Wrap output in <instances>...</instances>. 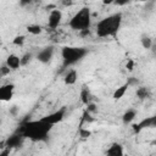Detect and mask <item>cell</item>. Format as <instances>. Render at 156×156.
I'll list each match as a JSON object with an SVG mask.
<instances>
[{
    "instance_id": "cb8c5ba5",
    "label": "cell",
    "mask_w": 156,
    "mask_h": 156,
    "mask_svg": "<svg viewBox=\"0 0 156 156\" xmlns=\"http://www.w3.org/2000/svg\"><path fill=\"white\" fill-rule=\"evenodd\" d=\"M18 107L17 106H11L10 108H9V113L11 115V116H17V113H18Z\"/></svg>"
},
{
    "instance_id": "d6986e66",
    "label": "cell",
    "mask_w": 156,
    "mask_h": 156,
    "mask_svg": "<svg viewBox=\"0 0 156 156\" xmlns=\"http://www.w3.org/2000/svg\"><path fill=\"white\" fill-rule=\"evenodd\" d=\"M32 58V54L30 52H26L23 56H21V66H26Z\"/></svg>"
},
{
    "instance_id": "30bf717a",
    "label": "cell",
    "mask_w": 156,
    "mask_h": 156,
    "mask_svg": "<svg viewBox=\"0 0 156 156\" xmlns=\"http://www.w3.org/2000/svg\"><path fill=\"white\" fill-rule=\"evenodd\" d=\"M106 156H124L123 145L119 143H112L106 150Z\"/></svg>"
},
{
    "instance_id": "7a4b0ae2",
    "label": "cell",
    "mask_w": 156,
    "mask_h": 156,
    "mask_svg": "<svg viewBox=\"0 0 156 156\" xmlns=\"http://www.w3.org/2000/svg\"><path fill=\"white\" fill-rule=\"evenodd\" d=\"M122 13L116 12L100 20L96 24V35L99 38L115 37L122 26Z\"/></svg>"
},
{
    "instance_id": "ba28073f",
    "label": "cell",
    "mask_w": 156,
    "mask_h": 156,
    "mask_svg": "<svg viewBox=\"0 0 156 156\" xmlns=\"http://www.w3.org/2000/svg\"><path fill=\"white\" fill-rule=\"evenodd\" d=\"M23 139H24V136H23L20 132H17V133L10 135V136L4 141L5 147H7V149H10V150H11V149H15V147H20V146L23 144Z\"/></svg>"
},
{
    "instance_id": "7c38bea8",
    "label": "cell",
    "mask_w": 156,
    "mask_h": 156,
    "mask_svg": "<svg viewBox=\"0 0 156 156\" xmlns=\"http://www.w3.org/2000/svg\"><path fill=\"white\" fill-rule=\"evenodd\" d=\"M77 78H78V73L76 69L72 68V69H68L63 76V82L66 85H73L77 82Z\"/></svg>"
},
{
    "instance_id": "277c9868",
    "label": "cell",
    "mask_w": 156,
    "mask_h": 156,
    "mask_svg": "<svg viewBox=\"0 0 156 156\" xmlns=\"http://www.w3.org/2000/svg\"><path fill=\"white\" fill-rule=\"evenodd\" d=\"M91 23V15H90V9L89 7H82L78 10V12L74 13V16L69 20L68 26L74 29V30H87L90 28Z\"/></svg>"
},
{
    "instance_id": "3957f363",
    "label": "cell",
    "mask_w": 156,
    "mask_h": 156,
    "mask_svg": "<svg viewBox=\"0 0 156 156\" xmlns=\"http://www.w3.org/2000/svg\"><path fill=\"white\" fill-rule=\"evenodd\" d=\"M88 54V49L80 46H63L61 50V56L63 61V67H69L79 62Z\"/></svg>"
},
{
    "instance_id": "9a60e30c",
    "label": "cell",
    "mask_w": 156,
    "mask_h": 156,
    "mask_svg": "<svg viewBox=\"0 0 156 156\" xmlns=\"http://www.w3.org/2000/svg\"><path fill=\"white\" fill-rule=\"evenodd\" d=\"M135 95H136L138 99L144 100V99H146V98L150 96V90H149V88H146V87H139V88L136 89V91H135Z\"/></svg>"
},
{
    "instance_id": "4fadbf2b",
    "label": "cell",
    "mask_w": 156,
    "mask_h": 156,
    "mask_svg": "<svg viewBox=\"0 0 156 156\" xmlns=\"http://www.w3.org/2000/svg\"><path fill=\"white\" fill-rule=\"evenodd\" d=\"M128 88H129V84H128V83H124V84H122L121 87H118V88L113 91L112 99H113V100H121V99L124 96V94L127 93Z\"/></svg>"
},
{
    "instance_id": "8992f818",
    "label": "cell",
    "mask_w": 156,
    "mask_h": 156,
    "mask_svg": "<svg viewBox=\"0 0 156 156\" xmlns=\"http://www.w3.org/2000/svg\"><path fill=\"white\" fill-rule=\"evenodd\" d=\"M62 21V11L58 9H54L50 11L48 17V27L50 29H56Z\"/></svg>"
},
{
    "instance_id": "e0dca14e",
    "label": "cell",
    "mask_w": 156,
    "mask_h": 156,
    "mask_svg": "<svg viewBox=\"0 0 156 156\" xmlns=\"http://www.w3.org/2000/svg\"><path fill=\"white\" fill-rule=\"evenodd\" d=\"M140 43H141V46H143L144 49H146V50L151 49V46H152V39H151L150 37H146V35L141 37Z\"/></svg>"
},
{
    "instance_id": "2e32d148",
    "label": "cell",
    "mask_w": 156,
    "mask_h": 156,
    "mask_svg": "<svg viewBox=\"0 0 156 156\" xmlns=\"http://www.w3.org/2000/svg\"><path fill=\"white\" fill-rule=\"evenodd\" d=\"M27 30L29 34H33V35H38L43 32V28L39 26V24H29L27 27Z\"/></svg>"
},
{
    "instance_id": "603a6c76",
    "label": "cell",
    "mask_w": 156,
    "mask_h": 156,
    "mask_svg": "<svg viewBox=\"0 0 156 156\" xmlns=\"http://www.w3.org/2000/svg\"><path fill=\"white\" fill-rule=\"evenodd\" d=\"M96 110H98V107H96V105H95V104L89 102V104L87 105V111H88V113H89V112H95Z\"/></svg>"
},
{
    "instance_id": "484cf974",
    "label": "cell",
    "mask_w": 156,
    "mask_h": 156,
    "mask_svg": "<svg viewBox=\"0 0 156 156\" xmlns=\"http://www.w3.org/2000/svg\"><path fill=\"white\" fill-rule=\"evenodd\" d=\"M150 118H151V126H150V128H156V115L151 116Z\"/></svg>"
},
{
    "instance_id": "83f0119b",
    "label": "cell",
    "mask_w": 156,
    "mask_h": 156,
    "mask_svg": "<svg viewBox=\"0 0 156 156\" xmlns=\"http://www.w3.org/2000/svg\"><path fill=\"white\" fill-rule=\"evenodd\" d=\"M151 145H156V139H155V140H152V141H151Z\"/></svg>"
},
{
    "instance_id": "9c48e42d",
    "label": "cell",
    "mask_w": 156,
    "mask_h": 156,
    "mask_svg": "<svg viewBox=\"0 0 156 156\" xmlns=\"http://www.w3.org/2000/svg\"><path fill=\"white\" fill-rule=\"evenodd\" d=\"M15 94V85L12 83L4 84L0 88V100L1 101H10Z\"/></svg>"
},
{
    "instance_id": "4316f807",
    "label": "cell",
    "mask_w": 156,
    "mask_h": 156,
    "mask_svg": "<svg viewBox=\"0 0 156 156\" xmlns=\"http://www.w3.org/2000/svg\"><path fill=\"white\" fill-rule=\"evenodd\" d=\"M116 4L117 5H126V4H128V1H116Z\"/></svg>"
},
{
    "instance_id": "ffe728a7",
    "label": "cell",
    "mask_w": 156,
    "mask_h": 156,
    "mask_svg": "<svg viewBox=\"0 0 156 156\" xmlns=\"http://www.w3.org/2000/svg\"><path fill=\"white\" fill-rule=\"evenodd\" d=\"M80 96H82V101H83V104H85V105H88L89 104V93H88V90H83L82 91V94H80Z\"/></svg>"
},
{
    "instance_id": "52a82bcc",
    "label": "cell",
    "mask_w": 156,
    "mask_h": 156,
    "mask_svg": "<svg viewBox=\"0 0 156 156\" xmlns=\"http://www.w3.org/2000/svg\"><path fill=\"white\" fill-rule=\"evenodd\" d=\"M54 54H55V48H54L52 45L46 46V48L41 49V50L38 52L37 60H38L39 62H41V63H49V62L52 60Z\"/></svg>"
},
{
    "instance_id": "5b68a950",
    "label": "cell",
    "mask_w": 156,
    "mask_h": 156,
    "mask_svg": "<svg viewBox=\"0 0 156 156\" xmlns=\"http://www.w3.org/2000/svg\"><path fill=\"white\" fill-rule=\"evenodd\" d=\"M65 115H66V108L62 107V108H60V110H56V111H54V112L46 115V116L43 117L41 119H43L45 123L50 124V126H55V124L60 123V122L65 118Z\"/></svg>"
},
{
    "instance_id": "5bb4252c",
    "label": "cell",
    "mask_w": 156,
    "mask_h": 156,
    "mask_svg": "<svg viewBox=\"0 0 156 156\" xmlns=\"http://www.w3.org/2000/svg\"><path fill=\"white\" fill-rule=\"evenodd\" d=\"M135 117H136V111L133 110V108H130V110H127V111L123 113L122 121H123L124 124H129V123H132V122L134 121Z\"/></svg>"
},
{
    "instance_id": "8fae6325",
    "label": "cell",
    "mask_w": 156,
    "mask_h": 156,
    "mask_svg": "<svg viewBox=\"0 0 156 156\" xmlns=\"http://www.w3.org/2000/svg\"><path fill=\"white\" fill-rule=\"evenodd\" d=\"M5 63L9 66L10 69H17V68H20V66H21V57L17 56V55H15V54H10V55L7 56Z\"/></svg>"
},
{
    "instance_id": "ac0fdd59",
    "label": "cell",
    "mask_w": 156,
    "mask_h": 156,
    "mask_svg": "<svg viewBox=\"0 0 156 156\" xmlns=\"http://www.w3.org/2000/svg\"><path fill=\"white\" fill-rule=\"evenodd\" d=\"M24 41H26V35H22L21 34V35H17V37L13 38L12 44L16 45V46H22L24 44Z\"/></svg>"
},
{
    "instance_id": "44dd1931",
    "label": "cell",
    "mask_w": 156,
    "mask_h": 156,
    "mask_svg": "<svg viewBox=\"0 0 156 156\" xmlns=\"http://www.w3.org/2000/svg\"><path fill=\"white\" fill-rule=\"evenodd\" d=\"M10 71H11V69H10V68H9V66L5 63V65H2V66H1V68H0V74H1L2 77H4V76H7V74L10 73Z\"/></svg>"
},
{
    "instance_id": "7402d4cb",
    "label": "cell",
    "mask_w": 156,
    "mask_h": 156,
    "mask_svg": "<svg viewBox=\"0 0 156 156\" xmlns=\"http://www.w3.org/2000/svg\"><path fill=\"white\" fill-rule=\"evenodd\" d=\"M79 135H80L82 138H89V136L91 135V132H90V130H88V129L82 128V129L79 130Z\"/></svg>"
},
{
    "instance_id": "6da1fadb",
    "label": "cell",
    "mask_w": 156,
    "mask_h": 156,
    "mask_svg": "<svg viewBox=\"0 0 156 156\" xmlns=\"http://www.w3.org/2000/svg\"><path fill=\"white\" fill-rule=\"evenodd\" d=\"M51 128H52V126L45 123L43 119H37V121L23 122L21 124L18 132L24 138H28L33 141H43V140H46Z\"/></svg>"
},
{
    "instance_id": "d4e9b609",
    "label": "cell",
    "mask_w": 156,
    "mask_h": 156,
    "mask_svg": "<svg viewBox=\"0 0 156 156\" xmlns=\"http://www.w3.org/2000/svg\"><path fill=\"white\" fill-rule=\"evenodd\" d=\"M134 65H135V62H134L133 60H128V61H127V63H126V68H127L128 71H133Z\"/></svg>"
}]
</instances>
